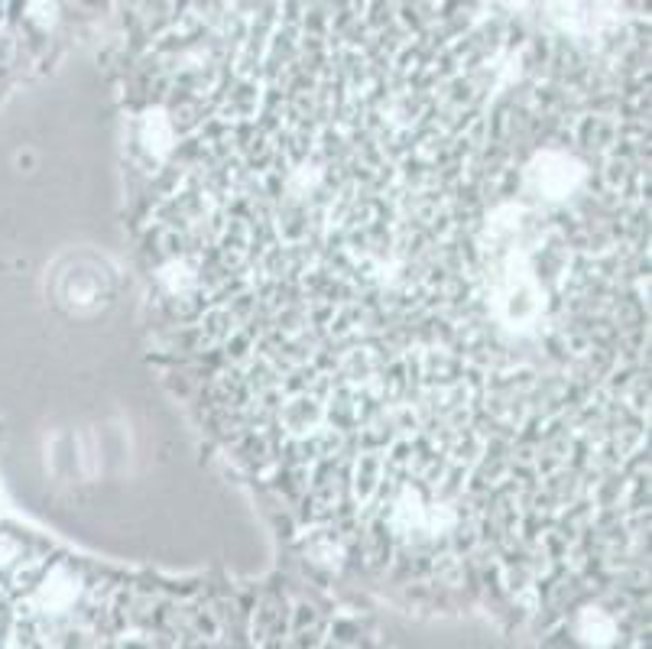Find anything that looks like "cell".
<instances>
[{"instance_id": "cell-1", "label": "cell", "mask_w": 652, "mask_h": 649, "mask_svg": "<svg viewBox=\"0 0 652 649\" xmlns=\"http://www.w3.org/2000/svg\"><path fill=\"white\" fill-rule=\"evenodd\" d=\"M536 179H539V188L543 192H549V195H568L571 188L578 186V179H581V170H578V163H571L568 157H561V153H546L539 163H536Z\"/></svg>"}]
</instances>
